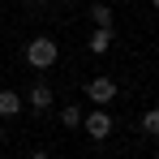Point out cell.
<instances>
[{
  "instance_id": "cell-4",
  "label": "cell",
  "mask_w": 159,
  "mask_h": 159,
  "mask_svg": "<svg viewBox=\"0 0 159 159\" xmlns=\"http://www.w3.org/2000/svg\"><path fill=\"white\" fill-rule=\"evenodd\" d=\"M112 39H116V30L95 26V30H90V43H86V48H90V56H107V52H112Z\"/></svg>"
},
{
  "instance_id": "cell-2",
  "label": "cell",
  "mask_w": 159,
  "mask_h": 159,
  "mask_svg": "<svg viewBox=\"0 0 159 159\" xmlns=\"http://www.w3.org/2000/svg\"><path fill=\"white\" fill-rule=\"evenodd\" d=\"M82 90H86V99H90V103H95V107H107V103H112V99H116V95H120V86H116V82H112V78H103V73H95V78L86 82Z\"/></svg>"
},
{
  "instance_id": "cell-1",
  "label": "cell",
  "mask_w": 159,
  "mask_h": 159,
  "mask_svg": "<svg viewBox=\"0 0 159 159\" xmlns=\"http://www.w3.org/2000/svg\"><path fill=\"white\" fill-rule=\"evenodd\" d=\"M56 56H60V48H56L52 34H34V39L26 43V52H22V60H26L30 69H52Z\"/></svg>"
},
{
  "instance_id": "cell-7",
  "label": "cell",
  "mask_w": 159,
  "mask_h": 159,
  "mask_svg": "<svg viewBox=\"0 0 159 159\" xmlns=\"http://www.w3.org/2000/svg\"><path fill=\"white\" fill-rule=\"evenodd\" d=\"M90 26H103V30H116V13H112V4H90Z\"/></svg>"
},
{
  "instance_id": "cell-8",
  "label": "cell",
  "mask_w": 159,
  "mask_h": 159,
  "mask_svg": "<svg viewBox=\"0 0 159 159\" xmlns=\"http://www.w3.org/2000/svg\"><path fill=\"white\" fill-rule=\"evenodd\" d=\"M82 116H86V112H82L78 103H65V107H60V125H65V129H82Z\"/></svg>"
},
{
  "instance_id": "cell-3",
  "label": "cell",
  "mask_w": 159,
  "mask_h": 159,
  "mask_svg": "<svg viewBox=\"0 0 159 159\" xmlns=\"http://www.w3.org/2000/svg\"><path fill=\"white\" fill-rule=\"evenodd\" d=\"M82 129L90 133V142H107V138H112V116H107V107H95L90 116H82Z\"/></svg>"
},
{
  "instance_id": "cell-5",
  "label": "cell",
  "mask_w": 159,
  "mask_h": 159,
  "mask_svg": "<svg viewBox=\"0 0 159 159\" xmlns=\"http://www.w3.org/2000/svg\"><path fill=\"white\" fill-rule=\"evenodd\" d=\"M26 103L34 107V112H48V107H52V86H48V82H34L30 95H26Z\"/></svg>"
},
{
  "instance_id": "cell-10",
  "label": "cell",
  "mask_w": 159,
  "mask_h": 159,
  "mask_svg": "<svg viewBox=\"0 0 159 159\" xmlns=\"http://www.w3.org/2000/svg\"><path fill=\"white\" fill-rule=\"evenodd\" d=\"M26 159H48V151H30V155Z\"/></svg>"
},
{
  "instance_id": "cell-6",
  "label": "cell",
  "mask_w": 159,
  "mask_h": 159,
  "mask_svg": "<svg viewBox=\"0 0 159 159\" xmlns=\"http://www.w3.org/2000/svg\"><path fill=\"white\" fill-rule=\"evenodd\" d=\"M22 116V95L17 90H0V120H13Z\"/></svg>"
},
{
  "instance_id": "cell-9",
  "label": "cell",
  "mask_w": 159,
  "mask_h": 159,
  "mask_svg": "<svg viewBox=\"0 0 159 159\" xmlns=\"http://www.w3.org/2000/svg\"><path fill=\"white\" fill-rule=\"evenodd\" d=\"M138 129L146 133V138H159V107H146V112H142V120H138Z\"/></svg>"
},
{
  "instance_id": "cell-12",
  "label": "cell",
  "mask_w": 159,
  "mask_h": 159,
  "mask_svg": "<svg viewBox=\"0 0 159 159\" xmlns=\"http://www.w3.org/2000/svg\"><path fill=\"white\" fill-rule=\"evenodd\" d=\"M52 4H60V0H52Z\"/></svg>"
},
{
  "instance_id": "cell-11",
  "label": "cell",
  "mask_w": 159,
  "mask_h": 159,
  "mask_svg": "<svg viewBox=\"0 0 159 159\" xmlns=\"http://www.w3.org/2000/svg\"><path fill=\"white\" fill-rule=\"evenodd\" d=\"M151 9H155V13H159V0H151Z\"/></svg>"
},
{
  "instance_id": "cell-13",
  "label": "cell",
  "mask_w": 159,
  "mask_h": 159,
  "mask_svg": "<svg viewBox=\"0 0 159 159\" xmlns=\"http://www.w3.org/2000/svg\"><path fill=\"white\" fill-rule=\"evenodd\" d=\"M155 159H159V151H155Z\"/></svg>"
}]
</instances>
